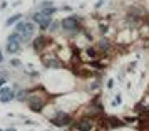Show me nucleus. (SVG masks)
Here are the masks:
<instances>
[{
    "instance_id": "nucleus-12",
    "label": "nucleus",
    "mask_w": 149,
    "mask_h": 131,
    "mask_svg": "<svg viewBox=\"0 0 149 131\" xmlns=\"http://www.w3.org/2000/svg\"><path fill=\"white\" fill-rule=\"evenodd\" d=\"M86 54H87L91 59H94V61L101 57V52H99V49H97V47H87V49H86Z\"/></svg>"
},
{
    "instance_id": "nucleus-9",
    "label": "nucleus",
    "mask_w": 149,
    "mask_h": 131,
    "mask_svg": "<svg viewBox=\"0 0 149 131\" xmlns=\"http://www.w3.org/2000/svg\"><path fill=\"white\" fill-rule=\"evenodd\" d=\"M20 49H22V42H19V41H15V39H10V37H8L7 46H5V50H7L8 54H19V52H20Z\"/></svg>"
},
{
    "instance_id": "nucleus-15",
    "label": "nucleus",
    "mask_w": 149,
    "mask_h": 131,
    "mask_svg": "<svg viewBox=\"0 0 149 131\" xmlns=\"http://www.w3.org/2000/svg\"><path fill=\"white\" fill-rule=\"evenodd\" d=\"M89 66H91L92 69H97V71H102L104 67H106V66H104L102 62H99V61H92L91 64H89Z\"/></svg>"
},
{
    "instance_id": "nucleus-4",
    "label": "nucleus",
    "mask_w": 149,
    "mask_h": 131,
    "mask_svg": "<svg viewBox=\"0 0 149 131\" xmlns=\"http://www.w3.org/2000/svg\"><path fill=\"white\" fill-rule=\"evenodd\" d=\"M45 99L40 96H37V94H32V96L27 97V104L29 108H30V111H34V113H40L42 109H44V106H45Z\"/></svg>"
},
{
    "instance_id": "nucleus-13",
    "label": "nucleus",
    "mask_w": 149,
    "mask_h": 131,
    "mask_svg": "<svg viewBox=\"0 0 149 131\" xmlns=\"http://www.w3.org/2000/svg\"><path fill=\"white\" fill-rule=\"evenodd\" d=\"M55 12H57V8H55V7H45V8H42V10H40V14L45 15V17H52Z\"/></svg>"
},
{
    "instance_id": "nucleus-6",
    "label": "nucleus",
    "mask_w": 149,
    "mask_h": 131,
    "mask_svg": "<svg viewBox=\"0 0 149 131\" xmlns=\"http://www.w3.org/2000/svg\"><path fill=\"white\" fill-rule=\"evenodd\" d=\"M50 123L55 124V126H70V124L74 123V119L70 114L67 113H57L52 119H50Z\"/></svg>"
},
{
    "instance_id": "nucleus-14",
    "label": "nucleus",
    "mask_w": 149,
    "mask_h": 131,
    "mask_svg": "<svg viewBox=\"0 0 149 131\" xmlns=\"http://www.w3.org/2000/svg\"><path fill=\"white\" fill-rule=\"evenodd\" d=\"M20 19H22V14H15V15H12V17H8L7 19V25L10 27V25H14L15 22H20Z\"/></svg>"
},
{
    "instance_id": "nucleus-24",
    "label": "nucleus",
    "mask_w": 149,
    "mask_h": 131,
    "mask_svg": "<svg viewBox=\"0 0 149 131\" xmlns=\"http://www.w3.org/2000/svg\"><path fill=\"white\" fill-rule=\"evenodd\" d=\"M148 46H149V42H148Z\"/></svg>"
},
{
    "instance_id": "nucleus-2",
    "label": "nucleus",
    "mask_w": 149,
    "mask_h": 131,
    "mask_svg": "<svg viewBox=\"0 0 149 131\" xmlns=\"http://www.w3.org/2000/svg\"><path fill=\"white\" fill-rule=\"evenodd\" d=\"M70 126H72V131H94V128H95V118H92V116H82V118H79V119H75Z\"/></svg>"
},
{
    "instance_id": "nucleus-20",
    "label": "nucleus",
    "mask_w": 149,
    "mask_h": 131,
    "mask_svg": "<svg viewBox=\"0 0 149 131\" xmlns=\"http://www.w3.org/2000/svg\"><path fill=\"white\" fill-rule=\"evenodd\" d=\"M5 81H7V79H3V77H2V79H0V88H2V86H3V84H5Z\"/></svg>"
},
{
    "instance_id": "nucleus-11",
    "label": "nucleus",
    "mask_w": 149,
    "mask_h": 131,
    "mask_svg": "<svg viewBox=\"0 0 149 131\" xmlns=\"http://www.w3.org/2000/svg\"><path fill=\"white\" fill-rule=\"evenodd\" d=\"M15 97V92L10 88H0V101L2 103H8Z\"/></svg>"
},
{
    "instance_id": "nucleus-10",
    "label": "nucleus",
    "mask_w": 149,
    "mask_h": 131,
    "mask_svg": "<svg viewBox=\"0 0 149 131\" xmlns=\"http://www.w3.org/2000/svg\"><path fill=\"white\" fill-rule=\"evenodd\" d=\"M95 47L99 49V52H101V54H107V52L112 50V42L109 41V39H106V37H102L101 41L97 42V46H95Z\"/></svg>"
},
{
    "instance_id": "nucleus-3",
    "label": "nucleus",
    "mask_w": 149,
    "mask_h": 131,
    "mask_svg": "<svg viewBox=\"0 0 149 131\" xmlns=\"http://www.w3.org/2000/svg\"><path fill=\"white\" fill-rule=\"evenodd\" d=\"M61 27L64 29L65 32H77V30H81V20H79V17H75V15H69L65 19H62Z\"/></svg>"
},
{
    "instance_id": "nucleus-21",
    "label": "nucleus",
    "mask_w": 149,
    "mask_h": 131,
    "mask_svg": "<svg viewBox=\"0 0 149 131\" xmlns=\"http://www.w3.org/2000/svg\"><path fill=\"white\" fill-rule=\"evenodd\" d=\"M2 61H3V54L0 52V64H2Z\"/></svg>"
},
{
    "instance_id": "nucleus-23",
    "label": "nucleus",
    "mask_w": 149,
    "mask_h": 131,
    "mask_svg": "<svg viewBox=\"0 0 149 131\" xmlns=\"http://www.w3.org/2000/svg\"><path fill=\"white\" fill-rule=\"evenodd\" d=\"M5 131H15V130H5Z\"/></svg>"
},
{
    "instance_id": "nucleus-18",
    "label": "nucleus",
    "mask_w": 149,
    "mask_h": 131,
    "mask_svg": "<svg viewBox=\"0 0 149 131\" xmlns=\"http://www.w3.org/2000/svg\"><path fill=\"white\" fill-rule=\"evenodd\" d=\"M116 103H117V104L122 103V96H121V94H116Z\"/></svg>"
},
{
    "instance_id": "nucleus-16",
    "label": "nucleus",
    "mask_w": 149,
    "mask_h": 131,
    "mask_svg": "<svg viewBox=\"0 0 149 131\" xmlns=\"http://www.w3.org/2000/svg\"><path fill=\"white\" fill-rule=\"evenodd\" d=\"M10 66H12V67H20L22 62L19 61V59H12V61H10Z\"/></svg>"
},
{
    "instance_id": "nucleus-17",
    "label": "nucleus",
    "mask_w": 149,
    "mask_h": 131,
    "mask_svg": "<svg viewBox=\"0 0 149 131\" xmlns=\"http://www.w3.org/2000/svg\"><path fill=\"white\" fill-rule=\"evenodd\" d=\"M59 25H61L59 22H52V25H50V30H57V29H59Z\"/></svg>"
},
{
    "instance_id": "nucleus-5",
    "label": "nucleus",
    "mask_w": 149,
    "mask_h": 131,
    "mask_svg": "<svg viewBox=\"0 0 149 131\" xmlns=\"http://www.w3.org/2000/svg\"><path fill=\"white\" fill-rule=\"evenodd\" d=\"M32 22H35L37 27H40V30H45V29H50V25H52V17H45L40 12H35L32 15Z\"/></svg>"
},
{
    "instance_id": "nucleus-7",
    "label": "nucleus",
    "mask_w": 149,
    "mask_h": 131,
    "mask_svg": "<svg viewBox=\"0 0 149 131\" xmlns=\"http://www.w3.org/2000/svg\"><path fill=\"white\" fill-rule=\"evenodd\" d=\"M42 62H44V66H47V67H55V69H59V67H62V66H64V64H62V61L55 54L42 55Z\"/></svg>"
},
{
    "instance_id": "nucleus-8",
    "label": "nucleus",
    "mask_w": 149,
    "mask_h": 131,
    "mask_svg": "<svg viewBox=\"0 0 149 131\" xmlns=\"http://www.w3.org/2000/svg\"><path fill=\"white\" fill-rule=\"evenodd\" d=\"M49 44H50V39L45 37V35H39V37H35L34 39V49L37 50V52H42Z\"/></svg>"
},
{
    "instance_id": "nucleus-22",
    "label": "nucleus",
    "mask_w": 149,
    "mask_h": 131,
    "mask_svg": "<svg viewBox=\"0 0 149 131\" xmlns=\"http://www.w3.org/2000/svg\"><path fill=\"white\" fill-rule=\"evenodd\" d=\"M146 27H148V32H149V20L146 22Z\"/></svg>"
},
{
    "instance_id": "nucleus-19",
    "label": "nucleus",
    "mask_w": 149,
    "mask_h": 131,
    "mask_svg": "<svg viewBox=\"0 0 149 131\" xmlns=\"http://www.w3.org/2000/svg\"><path fill=\"white\" fill-rule=\"evenodd\" d=\"M112 86H114V81H112V79H109V81H107V88H109V89H111Z\"/></svg>"
},
{
    "instance_id": "nucleus-1",
    "label": "nucleus",
    "mask_w": 149,
    "mask_h": 131,
    "mask_svg": "<svg viewBox=\"0 0 149 131\" xmlns=\"http://www.w3.org/2000/svg\"><path fill=\"white\" fill-rule=\"evenodd\" d=\"M35 27H37L35 22H17L15 32L20 34L22 44H27V42L32 41V37H34V34H35Z\"/></svg>"
}]
</instances>
